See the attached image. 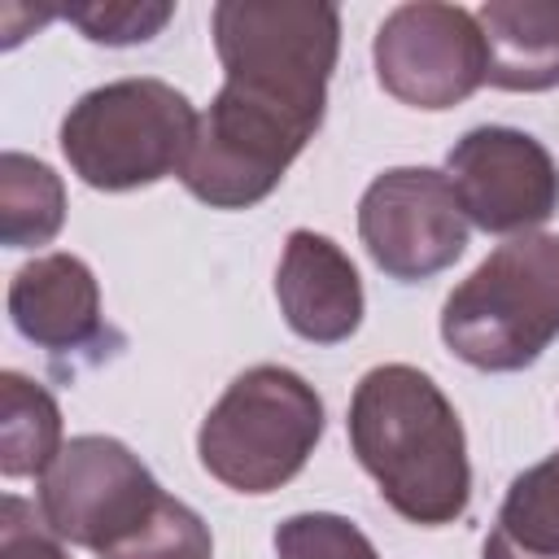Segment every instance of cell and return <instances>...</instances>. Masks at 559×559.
<instances>
[{
	"label": "cell",
	"mask_w": 559,
	"mask_h": 559,
	"mask_svg": "<svg viewBox=\"0 0 559 559\" xmlns=\"http://www.w3.org/2000/svg\"><path fill=\"white\" fill-rule=\"evenodd\" d=\"M358 236L371 262L402 280H428L467 249V214L441 170L393 166L358 201Z\"/></svg>",
	"instance_id": "ba28073f"
},
{
	"label": "cell",
	"mask_w": 559,
	"mask_h": 559,
	"mask_svg": "<svg viewBox=\"0 0 559 559\" xmlns=\"http://www.w3.org/2000/svg\"><path fill=\"white\" fill-rule=\"evenodd\" d=\"M445 179L463 214L493 236L528 231L559 210V166L542 140L515 127H476L450 157Z\"/></svg>",
	"instance_id": "9c48e42d"
},
{
	"label": "cell",
	"mask_w": 559,
	"mask_h": 559,
	"mask_svg": "<svg viewBox=\"0 0 559 559\" xmlns=\"http://www.w3.org/2000/svg\"><path fill=\"white\" fill-rule=\"evenodd\" d=\"M92 44H114V48H122V44H144V39H153L170 17H175V4H166V0H157V4H148V0H96V4H70V9H61Z\"/></svg>",
	"instance_id": "ac0fdd59"
},
{
	"label": "cell",
	"mask_w": 559,
	"mask_h": 559,
	"mask_svg": "<svg viewBox=\"0 0 559 559\" xmlns=\"http://www.w3.org/2000/svg\"><path fill=\"white\" fill-rule=\"evenodd\" d=\"M380 87L415 109H454L485 83V39L476 13L459 4H397L371 44Z\"/></svg>",
	"instance_id": "52a82bcc"
},
{
	"label": "cell",
	"mask_w": 559,
	"mask_h": 559,
	"mask_svg": "<svg viewBox=\"0 0 559 559\" xmlns=\"http://www.w3.org/2000/svg\"><path fill=\"white\" fill-rule=\"evenodd\" d=\"M284 323L314 345L349 341L362 323V280L336 240L297 227L275 271Z\"/></svg>",
	"instance_id": "30bf717a"
},
{
	"label": "cell",
	"mask_w": 559,
	"mask_h": 559,
	"mask_svg": "<svg viewBox=\"0 0 559 559\" xmlns=\"http://www.w3.org/2000/svg\"><path fill=\"white\" fill-rule=\"evenodd\" d=\"M197 122L201 118L179 87L162 79H118L70 105L61 153L87 188L131 192L183 170Z\"/></svg>",
	"instance_id": "277c9868"
},
{
	"label": "cell",
	"mask_w": 559,
	"mask_h": 559,
	"mask_svg": "<svg viewBox=\"0 0 559 559\" xmlns=\"http://www.w3.org/2000/svg\"><path fill=\"white\" fill-rule=\"evenodd\" d=\"M485 39V83L502 92H546L559 83V0H489L476 9Z\"/></svg>",
	"instance_id": "7c38bea8"
},
{
	"label": "cell",
	"mask_w": 559,
	"mask_h": 559,
	"mask_svg": "<svg viewBox=\"0 0 559 559\" xmlns=\"http://www.w3.org/2000/svg\"><path fill=\"white\" fill-rule=\"evenodd\" d=\"M275 559H380L358 524L332 511H306L275 528Z\"/></svg>",
	"instance_id": "e0dca14e"
},
{
	"label": "cell",
	"mask_w": 559,
	"mask_h": 559,
	"mask_svg": "<svg viewBox=\"0 0 559 559\" xmlns=\"http://www.w3.org/2000/svg\"><path fill=\"white\" fill-rule=\"evenodd\" d=\"M9 314L13 328L52 358L92 349L105 336L96 275L74 253H44L26 262L9 284Z\"/></svg>",
	"instance_id": "8fae6325"
},
{
	"label": "cell",
	"mask_w": 559,
	"mask_h": 559,
	"mask_svg": "<svg viewBox=\"0 0 559 559\" xmlns=\"http://www.w3.org/2000/svg\"><path fill=\"white\" fill-rule=\"evenodd\" d=\"M485 559H559V454L511 480Z\"/></svg>",
	"instance_id": "4fadbf2b"
},
{
	"label": "cell",
	"mask_w": 559,
	"mask_h": 559,
	"mask_svg": "<svg viewBox=\"0 0 559 559\" xmlns=\"http://www.w3.org/2000/svg\"><path fill=\"white\" fill-rule=\"evenodd\" d=\"M61 454V411L52 393L22 371L0 376V472L9 480L44 476Z\"/></svg>",
	"instance_id": "5bb4252c"
},
{
	"label": "cell",
	"mask_w": 559,
	"mask_h": 559,
	"mask_svg": "<svg viewBox=\"0 0 559 559\" xmlns=\"http://www.w3.org/2000/svg\"><path fill=\"white\" fill-rule=\"evenodd\" d=\"M0 559H66L61 537L35 515L31 502L4 493L0 502Z\"/></svg>",
	"instance_id": "d6986e66"
},
{
	"label": "cell",
	"mask_w": 559,
	"mask_h": 559,
	"mask_svg": "<svg viewBox=\"0 0 559 559\" xmlns=\"http://www.w3.org/2000/svg\"><path fill=\"white\" fill-rule=\"evenodd\" d=\"M323 437V402L288 367H249L210 406L197 432L201 467L236 493L288 485Z\"/></svg>",
	"instance_id": "5b68a950"
},
{
	"label": "cell",
	"mask_w": 559,
	"mask_h": 559,
	"mask_svg": "<svg viewBox=\"0 0 559 559\" xmlns=\"http://www.w3.org/2000/svg\"><path fill=\"white\" fill-rule=\"evenodd\" d=\"M100 559H214V542L205 520L179 502V498H162L157 511L118 546H109Z\"/></svg>",
	"instance_id": "2e32d148"
},
{
	"label": "cell",
	"mask_w": 559,
	"mask_h": 559,
	"mask_svg": "<svg viewBox=\"0 0 559 559\" xmlns=\"http://www.w3.org/2000/svg\"><path fill=\"white\" fill-rule=\"evenodd\" d=\"M153 472L118 437H74L61 445L52 467L39 476V515L44 524L83 550L105 555L131 537L162 502Z\"/></svg>",
	"instance_id": "8992f818"
},
{
	"label": "cell",
	"mask_w": 559,
	"mask_h": 559,
	"mask_svg": "<svg viewBox=\"0 0 559 559\" xmlns=\"http://www.w3.org/2000/svg\"><path fill=\"white\" fill-rule=\"evenodd\" d=\"M345 428L362 472L402 520L437 528L467 511L472 467L463 424L432 376L406 362L371 367L349 397Z\"/></svg>",
	"instance_id": "7a4b0ae2"
},
{
	"label": "cell",
	"mask_w": 559,
	"mask_h": 559,
	"mask_svg": "<svg viewBox=\"0 0 559 559\" xmlns=\"http://www.w3.org/2000/svg\"><path fill=\"white\" fill-rule=\"evenodd\" d=\"M66 223V188L52 166L4 153L0 157V236L9 249L48 245Z\"/></svg>",
	"instance_id": "9a60e30c"
},
{
	"label": "cell",
	"mask_w": 559,
	"mask_h": 559,
	"mask_svg": "<svg viewBox=\"0 0 559 559\" xmlns=\"http://www.w3.org/2000/svg\"><path fill=\"white\" fill-rule=\"evenodd\" d=\"M210 22L223 87L197 122L179 179L214 210H249L275 192L323 122L341 13L323 0H223Z\"/></svg>",
	"instance_id": "6da1fadb"
},
{
	"label": "cell",
	"mask_w": 559,
	"mask_h": 559,
	"mask_svg": "<svg viewBox=\"0 0 559 559\" xmlns=\"http://www.w3.org/2000/svg\"><path fill=\"white\" fill-rule=\"evenodd\" d=\"M559 336V236L498 245L441 306V341L476 371H524Z\"/></svg>",
	"instance_id": "3957f363"
}]
</instances>
